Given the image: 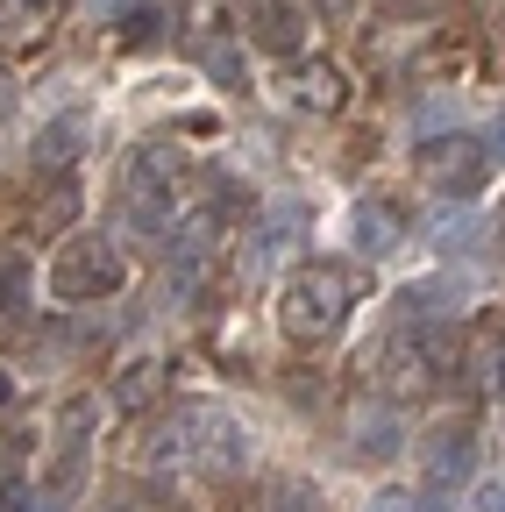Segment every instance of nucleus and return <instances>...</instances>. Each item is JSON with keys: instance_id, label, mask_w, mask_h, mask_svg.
<instances>
[{"instance_id": "nucleus-1", "label": "nucleus", "mask_w": 505, "mask_h": 512, "mask_svg": "<svg viewBox=\"0 0 505 512\" xmlns=\"http://www.w3.org/2000/svg\"><path fill=\"white\" fill-rule=\"evenodd\" d=\"M370 292V264H349V256H313L278 285V328L292 342H328L342 320L356 313V299Z\"/></svg>"}, {"instance_id": "nucleus-2", "label": "nucleus", "mask_w": 505, "mask_h": 512, "mask_svg": "<svg viewBox=\"0 0 505 512\" xmlns=\"http://www.w3.org/2000/svg\"><path fill=\"white\" fill-rule=\"evenodd\" d=\"M185 185H193L185 150H178V143H143L129 164H121V214H129V228L157 235L164 221H178Z\"/></svg>"}, {"instance_id": "nucleus-3", "label": "nucleus", "mask_w": 505, "mask_h": 512, "mask_svg": "<svg viewBox=\"0 0 505 512\" xmlns=\"http://www.w3.org/2000/svg\"><path fill=\"white\" fill-rule=\"evenodd\" d=\"M121 285H129V264H121V249L107 235H65V249H57L50 264V292L65 306H93V299H114Z\"/></svg>"}, {"instance_id": "nucleus-4", "label": "nucleus", "mask_w": 505, "mask_h": 512, "mask_svg": "<svg viewBox=\"0 0 505 512\" xmlns=\"http://www.w3.org/2000/svg\"><path fill=\"white\" fill-rule=\"evenodd\" d=\"M413 164H420V178L434 192H449V200H470V192H484V178H491L484 136H427L413 150Z\"/></svg>"}, {"instance_id": "nucleus-5", "label": "nucleus", "mask_w": 505, "mask_h": 512, "mask_svg": "<svg viewBox=\"0 0 505 512\" xmlns=\"http://www.w3.org/2000/svg\"><path fill=\"white\" fill-rule=\"evenodd\" d=\"M420 484L434 498L477 484V427L470 420H434L427 427V441H420Z\"/></svg>"}, {"instance_id": "nucleus-6", "label": "nucleus", "mask_w": 505, "mask_h": 512, "mask_svg": "<svg viewBox=\"0 0 505 512\" xmlns=\"http://www.w3.org/2000/svg\"><path fill=\"white\" fill-rule=\"evenodd\" d=\"M178 441H185V463L193 470H242L249 463V434L221 413V406H200V413H178Z\"/></svg>"}, {"instance_id": "nucleus-7", "label": "nucleus", "mask_w": 505, "mask_h": 512, "mask_svg": "<svg viewBox=\"0 0 505 512\" xmlns=\"http://www.w3.org/2000/svg\"><path fill=\"white\" fill-rule=\"evenodd\" d=\"M278 93H285L299 114H335V107L349 100V79H342L335 57H306V50H292V57L278 64Z\"/></svg>"}, {"instance_id": "nucleus-8", "label": "nucleus", "mask_w": 505, "mask_h": 512, "mask_svg": "<svg viewBox=\"0 0 505 512\" xmlns=\"http://www.w3.org/2000/svg\"><path fill=\"white\" fill-rule=\"evenodd\" d=\"M299 249H306V207L278 200L271 214H257V228H249V271H271Z\"/></svg>"}, {"instance_id": "nucleus-9", "label": "nucleus", "mask_w": 505, "mask_h": 512, "mask_svg": "<svg viewBox=\"0 0 505 512\" xmlns=\"http://www.w3.org/2000/svg\"><path fill=\"white\" fill-rule=\"evenodd\" d=\"M86 136H93L86 107H65V114H50V121L36 128V143H29V164H36V171H72V164L86 157Z\"/></svg>"}, {"instance_id": "nucleus-10", "label": "nucleus", "mask_w": 505, "mask_h": 512, "mask_svg": "<svg viewBox=\"0 0 505 512\" xmlns=\"http://www.w3.org/2000/svg\"><path fill=\"white\" fill-rule=\"evenodd\" d=\"M349 242L377 264V256H392V249L406 242V214L385 200V192H363V200L349 207Z\"/></svg>"}, {"instance_id": "nucleus-11", "label": "nucleus", "mask_w": 505, "mask_h": 512, "mask_svg": "<svg viewBox=\"0 0 505 512\" xmlns=\"http://www.w3.org/2000/svg\"><path fill=\"white\" fill-rule=\"evenodd\" d=\"M299 29H306V8L299 0H257V15H249V36H257L264 50H299Z\"/></svg>"}, {"instance_id": "nucleus-12", "label": "nucleus", "mask_w": 505, "mask_h": 512, "mask_svg": "<svg viewBox=\"0 0 505 512\" xmlns=\"http://www.w3.org/2000/svg\"><path fill=\"white\" fill-rule=\"evenodd\" d=\"M349 441H356V456H377V463L399 456V420H392V406H363Z\"/></svg>"}, {"instance_id": "nucleus-13", "label": "nucleus", "mask_w": 505, "mask_h": 512, "mask_svg": "<svg viewBox=\"0 0 505 512\" xmlns=\"http://www.w3.org/2000/svg\"><path fill=\"white\" fill-rule=\"evenodd\" d=\"M214 242H221V221H214V214L185 221V228L171 235V264H185V271H193V264H207V256H214Z\"/></svg>"}, {"instance_id": "nucleus-14", "label": "nucleus", "mask_w": 505, "mask_h": 512, "mask_svg": "<svg viewBox=\"0 0 505 512\" xmlns=\"http://www.w3.org/2000/svg\"><path fill=\"white\" fill-rule=\"evenodd\" d=\"M157 392H164V363H157V356H143V363H129V370L114 377V399L129 406V413H136L143 399H157Z\"/></svg>"}, {"instance_id": "nucleus-15", "label": "nucleus", "mask_w": 505, "mask_h": 512, "mask_svg": "<svg viewBox=\"0 0 505 512\" xmlns=\"http://www.w3.org/2000/svg\"><path fill=\"white\" fill-rule=\"evenodd\" d=\"M470 370H477V384H484V392H491V399H505V328L477 342V356H470Z\"/></svg>"}, {"instance_id": "nucleus-16", "label": "nucleus", "mask_w": 505, "mask_h": 512, "mask_svg": "<svg viewBox=\"0 0 505 512\" xmlns=\"http://www.w3.org/2000/svg\"><path fill=\"white\" fill-rule=\"evenodd\" d=\"M121 43H164V0H136V8H121Z\"/></svg>"}, {"instance_id": "nucleus-17", "label": "nucleus", "mask_w": 505, "mask_h": 512, "mask_svg": "<svg viewBox=\"0 0 505 512\" xmlns=\"http://www.w3.org/2000/svg\"><path fill=\"white\" fill-rule=\"evenodd\" d=\"M271 512H328V498L313 491L306 477H292V484H278V491H271Z\"/></svg>"}, {"instance_id": "nucleus-18", "label": "nucleus", "mask_w": 505, "mask_h": 512, "mask_svg": "<svg viewBox=\"0 0 505 512\" xmlns=\"http://www.w3.org/2000/svg\"><path fill=\"white\" fill-rule=\"evenodd\" d=\"M29 306V271L22 264H0V320Z\"/></svg>"}, {"instance_id": "nucleus-19", "label": "nucleus", "mask_w": 505, "mask_h": 512, "mask_svg": "<svg viewBox=\"0 0 505 512\" xmlns=\"http://www.w3.org/2000/svg\"><path fill=\"white\" fill-rule=\"evenodd\" d=\"M207 72H214L221 86H242V57H235L228 43H207Z\"/></svg>"}, {"instance_id": "nucleus-20", "label": "nucleus", "mask_w": 505, "mask_h": 512, "mask_svg": "<svg viewBox=\"0 0 505 512\" xmlns=\"http://www.w3.org/2000/svg\"><path fill=\"white\" fill-rule=\"evenodd\" d=\"M484 150H491V164H505V114L484 128Z\"/></svg>"}, {"instance_id": "nucleus-21", "label": "nucleus", "mask_w": 505, "mask_h": 512, "mask_svg": "<svg viewBox=\"0 0 505 512\" xmlns=\"http://www.w3.org/2000/svg\"><path fill=\"white\" fill-rule=\"evenodd\" d=\"M477 512H505V491H498V484H484V491H477Z\"/></svg>"}, {"instance_id": "nucleus-22", "label": "nucleus", "mask_w": 505, "mask_h": 512, "mask_svg": "<svg viewBox=\"0 0 505 512\" xmlns=\"http://www.w3.org/2000/svg\"><path fill=\"white\" fill-rule=\"evenodd\" d=\"M8 8H15V15H22V22H36V15H43V8H50V0H8Z\"/></svg>"}, {"instance_id": "nucleus-23", "label": "nucleus", "mask_w": 505, "mask_h": 512, "mask_svg": "<svg viewBox=\"0 0 505 512\" xmlns=\"http://www.w3.org/2000/svg\"><path fill=\"white\" fill-rule=\"evenodd\" d=\"M370 512H406V498H392V491H385V498H377Z\"/></svg>"}, {"instance_id": "nucleus-24", "label": "nucleus", "mask_w": 505, "mask_h": 512, "mask_svg": "<svg viewBox=\"0 0 505 512\" xmlns=\"http://www.w3.org/2000/svg\"><path fill=\"white\" fill-rule=\"evenodd\" d=\"M8 399H15V377H8V370H0V406H8Z\"/></svg>"}]
</instances>
